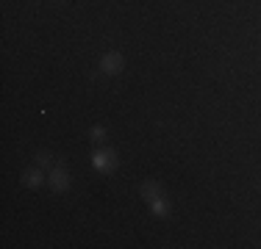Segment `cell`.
<instances>
[{
	"instance_id": "3957f363",
	"label": "cell",
	"mask_w": 261,
	"mask_h": 249,
	"mask_svg": "<svg viewBox=\"0 0 261 249\" xmlns=\"http://www.w3.org/2000/svg\"><path fill=\"white\" fill-rule=\"evenodd\" d=\"M50 185L56 191H67V189H70V174L64 172V166H56V169L50 172Z\"/></svg>"
},
{
	"instance_id": "52a82bcc",
	"label": "cell",
	"mask_w": 261,
	"mask_h": 249,
	"mask_svg": "<svg viewBox=\"0 0 261 249\" xmlns=\"http://www.w3.org/2000/svg\"><path fill=\"white\" fill-rule=\"evenodd\" d=\"M36 166H42V169H50V166H53V158H50L47 152H39V155H36Z\"/></svg>"
},
{
	"instance_id": "277c9868",
	"label": "cell",
	"mask_w": 261,
	"mask_h": 249,
	"mask_svg": "<svg viewBox=\"0 0 261 249\" xmlns=\"http://www.w3.org/2000/svg\"><path fill=\"white\" fill-rule=\"evenodd\" d=\"M22 183L28 185V189H39L42 183H45V172H42V166H36V169H28L22 174Z\"/></svg>"
},
{
	"instance_id": "8992f818",
	"label": "cell",
	"mask_w": 261,
	"mask_h": 249,
	"mask_svg": "<svg viewBox=\"0 0 261 249\" xmlns=\"http://www.w3.org/2000/svg\"><path fill=\"white\" fill-rule=\"evenodd\" d=\"M150 210H153L156 216H167V210H170V205H167V197L153 199V202H150Z\"/></svg>"
},
{
	"instance_id": "6da1fadb",
	"label": "cell",
	"mask_w": 261,
	"mask_h": 249,
	"mask_svg": "<svg viewBox=\"0 0 261 249\" xmlns=\"http://www.w3.org/2000/svg\"><path fill=\"white\" fill-rule=\"evenodd\" d=\"M92 164H95L97 172H114L117 169V155L111 152V149H97L95 155H92Z\"/></svg>"
},
{
	"instance_id": "ba28073f",
	"label": "cell",
	"mask_w": 261,
	"mask_h": 249,
	"mask_svg": "<svg viewBox=\"0 0 261 249\" xmlns=\"http://www.w3.org/2000/svg\"><path fill=\"white\" fill-rule=\"evenodd\" d=\"M92 141H106V128L103 124H95V128H92Z\"/></svg>"
},
{
	"instance_id": "5b68a950",
	"label": "cell",
	"mask_w": 261,
	"mask_h": 249,
	"mask_svg": "<svg viewBox=\"0 0 261 249\" xmlns=\"http://www.w3.org/2000/svg\"><path fill=\"white\" fill-rule=\"evenodd\" d=\"M142 197H145L147 202H153V199L164 197V189H161L159 183H153V180H147V183H142Z\"/></svg>"
},
{
	"instance_id": "7a4b0ae2",
	"label": "cell",
	"mask_w": 261,
	"mask_h": 249,
	"mask_svg": "<svg viewBox=\"0 0 261 249\" xmlns=\"http://www.w3.org/2000/svg\"><path fill=\"white\" fill-rule=\"evenodd\" d=\"M100 67H103L106 75H117V72H122V67H125V58H122V53H106Z\"/></svg>"
}]
</instances>
